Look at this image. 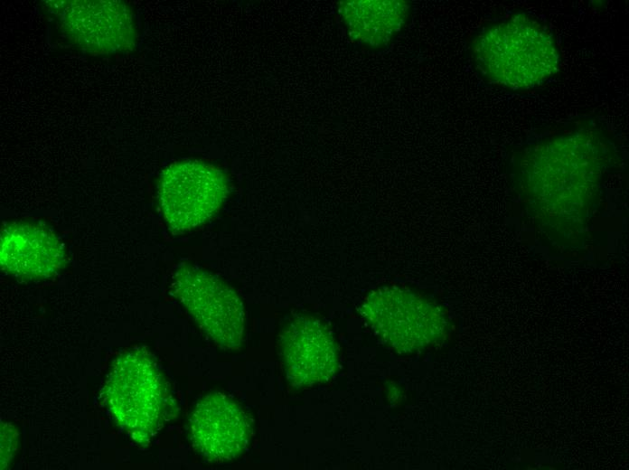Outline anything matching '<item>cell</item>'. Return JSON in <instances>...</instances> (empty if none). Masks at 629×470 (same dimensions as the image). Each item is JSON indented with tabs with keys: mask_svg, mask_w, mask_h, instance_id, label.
<instances>
[{
	"mask_svg": "<svg viewBox=\"0 0 629 470\" xmlns=\"http://www.w3.org/2000/svg\"><path fill=\"white\" fill-rule=\"evenodd\" d=\"M62 29L79 47L92 54H110L134 46L133 16L121 1L52 2Z\"/></svg>",
	"mask_w": 629,
	"mask_h": 470,
	"instance_id": "52a82bcc",
	"label": "cell"
},
{
	"mask_svg": "<svg viewBox=\"0 0 629 470\" xmlns=\"http://www.w3.org/2000/svg\"><path fill=\"white\" fill-rule=\"evenodd\" d=\"M172 291L216 344L224 349L241 344L244 306L223 280L200 268L183 265L174 273Z\"/></svg>",
	"mask_w": 629,
	"mask_h": 470,
	"instance_id": "5b68a950",
	"label": "cell"
},
{
	"mask_svg": "<svg viewBox=\"0 0 629 470\" xmlns=\"http://www.w3.org/2000/svg\"><path fill=\"white\" fill-rule=\"evenodd\" d=\"M106 401L117 421L139 440L150 437L164 405L162 378L148 357L131 352L116 365L106 385Z\"/></svg>",
	"mask_w": 629,
	"mask_h": 470,
	"instance_id": "8992f818",
	"label": "cell"
},
{
	"mask_svg": "<svg viewBox=\"0 0 629 470\" xmlns=\"http://www.w3.org/2000/svg\"><path fill=\"white\" fill-rule=\"evenodd\" d=\"M473 54L488 80L513 89L539 85L557 71L559 63L551 35L522 15L485 28L474 42Z\"/></svg>",
	"mask_w": 629,
	"mask_h": 470,
	"instance_id": "7a4b0ae2",
	"label": "cell"
},
{
	"mask_svg": "<svg viewBox=\"0 0 629 470\" xmlns=\"http://www.w3.org/2000/svg\"><path fill=\"white\" fill-rule=\"evenodd\" d=\"M279 346L286 377L295 386L325 381L336 371L335 342L327 327L316 318L294 319L281 333Z\"/></svg>",
	"mask_w": 629,
	"mask_h": 470,
	"instance_id": "ba28073f",
	"label": "cell"
},
{
	"mask_svg": "<svg viewBox=\"0 0 629 470\" xmlns=\"http://www.w3.org/2000/svg\"><path fill=\"white\" fill-rule=\"evenodd\" d=\"M229 191V180L219 168L200 160H184L164 170L157 193L169 229L180 233L209 221Z\"/></svg>",
	"mask_w": 629,
	"mask_h": 470,
	"instance_id": "277c9868",
	"label": "cell"
},
{
	"mask_svg": "<svg viewBox=\"0 0 629 470\" xmlns=\"http://www.w3.org/2000/svg\"><path fill=\"white\" fill-rule=\"evenodd\" d=\"M338 12L352 40L380 48L403 28L408 4L403 0H349L339 3Z\"/></svg>",
	"mask_w": 629,
	"mask_h": 470,
	"instance_id": "8fae6325",
	"label": "cell"
},
{
	"mask_svg": "<svg viewBox=\"0 0 629 470\" xmlns=\"http://www.w3.org/2000/svg\"><path fill=\"white\" fill-rule=\"evenodd\" d=\"M193 446L212 461L238 456L247 446L251 425L245 411L228 396L213 392L196 406L190 421Z\"/></svg>",
	"mask_w": 629,
	"mask_h": 470,
	"instance_id": "9c48e42d",
	"label": "cell"
},
{
	"mask_svg": "<svg viewBox=\"0 0 629 470\" xmlns=\"http://www.w3.org/2000/svg\"><path fill=\"white\" fill-rule=\"evenodd\" d=\"M601 171L598 147L589 139L559 140L532 155L529 192L546 221L575 228L585 221Z\"/></svg>",
	"mask_w": 629,
	"mask_h": 470,
	"instance_id": "6da1fadb",
	"label": "cell"
},
{
	"mask_svg": "<svg viewBox=\"0 0 629 470\" xmlns=\"http://www.w3.org/2000/svg\"><path fill=\"white\" fill-rule=\"evenodd\" d=\"M361 314L384 342L403 352L438 343L447 330V320L437 306L399 287L372 292L365 298Z\"/></svg>",
	"mask_w": 629,
	"mask_h": 470,
	"instance_id": "3957f363",
	"label": "cell"
},
{
	"mask_svg": "<svg viewBox=\"0 0 629 470\" xmlns=\"http://www.w3.org/2000/svg\"><path fill=\"white\" fill-rule=\"evenodd\" d=\"M65 258L61 241L38 225L14 222L1 231L0 260L7 273L26 279L52 276Z\"/></svg>",
	"mask_w": 629,
	"mask_h": 470,
	"instance_id": "30bf717a",
	"label": "cell"
}]
</instances>
